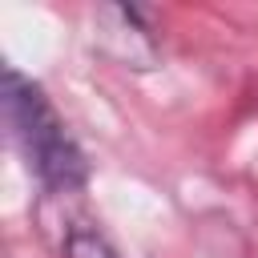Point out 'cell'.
I'll list each match as a JSON object with an SVG mask.
<instances>
[{"instance_id": "cell-1", "label": "cell", "mask_w": 258, "mask_h": 258, "mask_svg": "<svg viewBox=\"0 0 258 258\" xmlns=\"http://www.w3.org/2000/svg\"><path fill=\"white\" fill-rule=\"evenodd\" d=\"M4 125L12 145L20 149L28 173L44 185V194H81L89 181V161L73 141L64 117L44 97V89L20 69H4Z\"/></svg>"}, {"instance_id": "cell-2", "label": "cell", "mask_w": 258, "mask_h": 258, "mask_svg": "<svg viewBox=\"0 0 258 258\" xmlns=\"http://www.w3.org/2000/svg\"><path fill=\"white\" fill-rule=\"evenodd\" d=\"M64 258H121V254L109 246V238H105L101 230H93V226H73V230L64 234Z\"/></svg>"}]
</instances>
